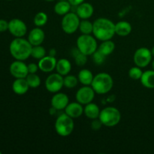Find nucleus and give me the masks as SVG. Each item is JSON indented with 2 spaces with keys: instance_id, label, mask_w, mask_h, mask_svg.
I'll return each mask as SVG.
<instances>
[{
  "instance_id": "1",
  "label": "nucleus",
  "mask_w": 154,
  "mask_h": 154,
  "mask_svg": "<svg viewBox=\"0 0 154 154\" xmlns=\"http://www.w3.org/2000/svg\"><path fill=\"white\" fill-rule=\"evenodd\" d=\"M93 34L96 39L102 42L111 40L116 34L115 24L108 18H98L93 22Z\"/></svg>"
},
{
  "instance_id": "2",
  "label": "nucleus",
  "mask_w": 154,
  "mask_h": 154,
  "mask_svg": "<svg viewBox=\"0 0 154 154\" xmlns=\"http://www.w3.org/2000/svg\"><path fill=\"white\" fill-rule=\"evenodd\" d=\"M32 45L28 40L22 38H16L14 39L9 46L10 54L15 60H24L31 57Z\"/></svg>"
},
{
  "instance_id": "3",
  "label": "nucleus",
  "mask_w": 154,
  "mask_h": 154,
  "mask_svg": "<svg viewBox=\"0 0 154 154\" xmlns=\"http://www.w3.org/2000/svg\"><path fill=\"white\" fill-rule=\"evenodd\" d=\"M114 81L109 74L101 72L97 74L93 80L91 87L97 94H106L113 88Z\"/></svg>"
},
{
  "instance_id": "4",
  "label": "nucleus",
  "mask_w": 154,
  "mask_h": 154,
  "mask_svg": "<svg viewBox=\"0 0 154 154\" xmlns=\"http://www.w3.org/2000/svg\"><path fill=\"white\" fill-rule=\"evenodd\" d=\"M99 119L103 126L113 127L120 123L121 120V114L120 111L114 107H106L100 111Z\"/></svg>"
},
{
  "instance_id": "5",
  "label": "nucleus",
  "mask_w": 154,
  "mask_h": 154,
  "mask_svg": "<svg viewBox=\"0 0 154 154\" xmlns=\"http://www.w3.org/2000/svg\"><path fill=\"white\" fill-rule=\"evenodd\" d=\"M55 130L60 136L66 137L72 133L75 128L73 118L64 113L59 116L55 122Z\"/></svg>"
},
{
  "instance_id": "6",
  "label": "nucleus",
  "mask_w": 154,
  "mask_h": 154,
  "mask_svg": "<svg viewBox=\"0 0 154 154\" xmlns=\"http://www.w3.org/2000/svg\"><path fill=\"white\" fill-rule=\"evenodd\" d=\"M96 39V38L91 35L82 34L77 39V48L85 55L92 56V54L98 49Z\"/></svg>"
},
{
  "instance_id": "7",
  "label": "nucleus",
  "mask_w": 154,
  "mask_h": 154,
  "mask_svg": "<svg viewBox=\"0 0 154 154\" xmlns=\"http://www.w3.org/2000/svg\"><path fill=\"white\" fill-rule=\"evenodd\" d=\"M80 17L75 12H69L64 15L61 21V26L66 34H73L79 29Z\"/></svg>"
},
{
  "instance_id": "8",
  "label": "nucleus",
  "mask_w": 154,
  "mask_h": 154,
  "mask_svg": "<svg viewBox=\"0 0 154 154\" xmlns=\"http://www.w3.org/2000/svg\"><path fill=\"white\" fill-rule=\"evenodd\" d=\"M152 55L151 51L147 48H140L135 51L134 54L133 60L135 66H138L140 68H145L148 66L152 61Z\"/></svg>"
},
{
  "instance_id": "9",
  "label": "nucleus",
  "mask_w": 154,
  "mask_h": 154,
  "mask_svg": "<svg viewBox=\"0 0 154 154\" xmlns=\"http://www.w3.org/2000/svg\"><path fill=\"white\" fill-rule=\"evenodd\" d=\"M45 84L48 91L52 93H57L64 87V78L57 72L53 73L46 78Z\"/></svg>"
},
{
  "instance_id": "10",
  "label": "nucleus",
  "mask_w": 154,
  "mask_h": 154,
  "mask_svg": "<svg viewBox=\"0 0 154 154\" xmlns=\"http://www.w3.org/2000/svg\"><path fill=\"white\" fill-rule=\"evenodd\" d=\"M95 94L96 92L91 86H84L77 91L75 98L77 102L81 103V105H86L87 104L93 102L95 98Z\"/></svg>"
},
{
  "instance_id": "11",
  "label": "nucleus",
  "mask_w": 154,
  "mask_h": 154,
  "mask_svg": "<svg viewBox=\"0 0 154 154\" xmlns=\"http://www.w3.org/2000/svg\"><path fill=\"white\" fill-rule=\"evenodd\" d=\"M8 31L15 38H22L26 34L27 26L22 20L14 18L8 22Z\"/></svg>"
},
{
  "instance_id": "12",
  "label": "nucleus",
  "mask_w": 154,
  "mask_h": 154,
  "mask_svg": "<svg viewBox=\"0 0 154 154\" xmlns=\"http://www.w3.org/2000/svg\"><path fill=\"white\" fill-rule=\"evenodd\" d=\"M10 73L15 78H26L29 74L28 66L22 60H15L11 64Z\"/></svg>"
},
{
  "instance_id": "13",
  "label": "nucleus",
  "mask_w": 154,
  "mask_h": 154,
  "mask_svg": "<svg viewBox=\"0 0 154 154\" xmlns=\"http://www.w3.org/2000/svg\"><path fill=\"white\" fill-rule=\"evenodd\" d=\"M69 103V99L67 95L63 93H60V92L55 93L51 101V106L55 108L58 111L65 110Z\"/></svg>"
},
{
  "instance_id": "14",
  "label": "nucleus",
  "mask_w": 154,
  "mask_h": 154,
  "mask_svg": "<svg viewBox=\"0 0 154 154\" xmlns=\"http://www.w3.org/2000/svg\"><path fill=\"white\" fill-rule=\"evenodd\" d=\"M57 60L55 57H51V56H45L43 58L39 60L38 61V67L42 72L45 73H49L52 72L54 69H56L57 66Z\"/></svg>"
},
{
  "instance_id": "15",
  "label": "nucleus",
  "mask_w": 154,
  "mask_h": 154,
  "mask_svg": "<svg viewBox=\"0 0 154 154\" xmlns=\"http://www.w3.org/2000/svg\"><path fill=\"white\" fill-rule=\"evenodd\" d=\"M45 32L40 27L32 29L28 35V41L32 46L41 45L45 41Z\"/></svg>"
},
{
  "instance_id": "16",
  "label": "nucleus",
  "mask_w": 154,
  "mask_h": 154,
  "mask_svg": "<svg viewBox=\"0 0 154 154\" xmlns=\"http://www.w3.org/2000/svg\"><path fill=\"white\" fill-rule=\"evenodd\" d=\"M93 12H94L93 6L89 2H84L77 6L76 14L81 20H88L93 16Z\"/></svg>"
},
{
  "instance_id": "17",
  "label": "nucleus",
  "mask_w": 154,
  "mask_h": 154,
  "mask_svg": "<svg viewBox=\"0 0 154 154\" xmlns=\"http://www.w3.org/2000/svg\"><path fill=\"white\" fill-rule=\"evenodd\" d=\"M65 113L72 118H78L84 114L83 105L78 102L69 103V105L65 108Z\"/></svg>"
},
{
  "instance_id": "18",
  "label": "nucleus",
  "mask_w": 154,
  "mask_h": 154,
  "mask_svg": "<svg viewBox=\"0 0 154 154\" xmlns=\"http://www.w3.org/2000/svg\"><path fill=\"white\" fill-rule=\"evenodd\" d=\"M29 89L26 78H16L12 84V90L14 93L19 96L26 94Z\"/></svg>"
},
{
  "instance_id": "19",
  "label": "nucleus",
  "mask_w": 154,
  "mask_h": 154,
  "mask_svg": "<svg viewBox=\"0 0 154 154\" xmlns=\"http://www.w3.org/2000/svg\"><path fill=\"white\" fill-rule=\"evenodd\" d=\"M132 27L130 23L126 20H122L115 24V33L119 36L125 37L132 32Z\"/></svg>"
},
{
  "instance_id": "20",
  "label": "nucleus",
  "mask_w": 154,
  "mask_h": 154,
  "mask_svg": "<svg viewBox=\"0 0 154 154\" xmlns=\"http://www.w3.org/2000/svg\"><path fill=\"white\" fill-rule=\"evenodd\" d=\"M100 111L99 107L96 104L93 103V102L87 104L84 108V113L86 117L92 120L99 118Z\"/></svg>"
},
{
  "instance_id": "21",
  "label": "nucleus",
  "mask_w": 154,
  "mask_h": 154,
  "mask_svg": "<svg viewBox=\"0 0 154 154\" xmlns=\"http://www.w3.org/2000/svg\"><path fill=\"white\" fill-rule=\"evenodd\" d=\"M56 70L57 73L63 76L69 75V72L72 70V64L70 61L67 59H60L57 63V66H56Z\"/></svg>"
},
{
  "instance_id": "22",
  "label": "nucleus",
  "mask_w": 154,
  "mask_h": 154,
  "mask_svg": "<svg viewBox=\"0 0 154 154\" xmlns=\"http://www.w3.org/2000/svg\"><path fill=\"white\" fill-rule=\"evenodd\" d=\"M141 84L147 89H154V70H147L143 72L141 79Z\"/></svg>"
},
{
  "instance_id": "23",
  "label": "nucleus",
  "mask_w": 154,
  "mask_h": 154,
  "mask_svg": "<svg viewBox=\"0 0 154 154\" xmlns=\"http://www.w3.org/2000/svg\"><path fill=\"white\" fill-rule=\"evenodd\" d=\"M78 78L79 82L84 86H91L94 76L91 71L87 69H84L79 72Z\"/></svg>"
},
{
  "instance_id": "24",
  "label": "nucleus",
  "mask_w": 154,
  "mask_h": 154,
  "mask_svg": "<svg viewBox=\"0 0 154 154\" xmlns=\"http://www.w3.org/2000/svg\"><path fill=\"white\" fill-rule=\"evenodd\" d=\"M72 9V5L68 0L66 1H59L56 3L54 6V11L57 14L60 16H64L66 14L69 13Z\"/></svg>"
},
{
  "instance_id": "25",
  "label": "nucleus",
  "mask_w": 154,
  "mask_h": 154,
  "mask_svg": "<svg viewBox=\"0 0 154 154\" xmlns=\"http://www.w3.org/2000/svg\"><path fill=\"white\" fill-rule=\"evenodd\" d=\"M114 49H115V44L113 41H111V39L103 41L102 42L101 45L98 47V50L105 57L111 55L114 52Z\"/></svg>"
},
{
  "instance_id": "26",
  "label": "nucleus",
  "mask_w": 154,
  "mask_h": 154,
  "mask_svg": "<svg viewBox=\"0 0 154 154\" xmlns=\"http://www.w3.org/2000/svg\"><path fill=\"white\" fill-rule=\"evenodd\" d=\"M72 57L75 62V64L78 66H83L87 63V57L88 56L83 54L81 51L78 50V48H73L72 51Z\"/></svg>"
},
{
  "instance_id": "27",
  "label": "nucleus",
  "mask_w": 154,
  "mask_h": 154,
  "mask_svg": "<svg viewBox=\"0 0 154 154\" xmlns=\"http://www.w3.org/2000/svg\"><path fill=\"white\" fill-rule=\"evenodd\" d=\"M79 30L82 34L90 35L93 31V23H91L88 20H82L80 22Z\"/></svg>"
},
{
  "instance_id": "28",
  "label": "nucleus",
  "mask_w": 154,
  "mask_h": 154,
  "mask_svg": "<svg viewBox=\"0 0 154 154\" xmlns=\"http://www.w3.org/2000/svg\"><path fill=\"white\" fill-rule=\"evenodd\" d=\"M26 80L27 83H28L29 86V88H38L41 84L40 77L38 75H36V73H29L28 75L26 76Z\"/></svg>"
},
{
  "instance_id": "29",
  "label": "nucleus",
  "mask_w": 154,
  "mask_h": 154,
  "mask_svg": "<svg viewBox=\"0 0 154 154\" xmlns=\"http://www.w3.org/2000/svg\"><path fill=\"white\" fill-rule=\"evenodd\" d=\"M48 14L45 13V12L41 11L36 14L34 17V20H33V22H34V24L37 27H42L44 26L48 23Z\"/></svg>"
},
{
  "instance_id": "30",
  "label": "nucleus",
  "mask_w": 154,
  "mask_h": 154,
  "mask_svg": "<svg viewBox=\"0 0 154 154\" xmlns=\"http://www.w3.org/2000/svg\"><path fill=\"white\" fill-rule=\"evenodd\" d=\"M45 56H46V50L44 47L42 46V45L32 46L31 51V57L39 60Z\"/></svg>"
},
{
  "instance_id": "31",
  "label": "nucleus",
  "mask_w": 154,
  "mask_h": 154,
  "mask_svg": "<svg viewBox=\"0 0 154 154\" xmlns=\"http://www.w3.org/2000/svg\"><path fill=\"white\" fill-rule=\"evenodd\" d=\"M78 78L72 75H67L64 78V87L68 89H73L78 85Z\"/></svg>"
},
{
  "instance_id": "32",
  "label": "nucleus",
  "mask_w": 154,
  "mask_h": 154,
  "mask_svg": "<svg viewBox=\"0 0 154 154\" xmlns=\"http://www.w3.org/2000/svg\"><path fill=\"white\" fill-rule=\"evenodd\" d=\"M143 72L141 68L138 66H134L129 70V77L133 80H140L142 76Z\"/></svg>"
},
{
  "instance_id": "33",
  "label": "nucleus",
  "mask_w": 154,
  "mask_h": 154,
  "mask_svg": "<svg viewBox=\"0 0 154 154\" xmlns=\"http://www.w3.org/2000/svg\"><path fill=\"white\" fill-rule=\"evenodd\" d=\"M105 57H106L102 54L98 49L92 54V59H93V63L96 65L103 64L105 60Z\"/></svg>"
},
{
  "instance_id": "34",
  "label": "nucleus",
  "mask_w": 154,
  "mask_h": 154,
  "mask_svg": "<svg viewBox=\"0 0 154 154\" xmlns=\"http://www.w3.org/2000/svg\"><path fill=\"white\" fill-rule=\"evenodd\" d=\"M102 126H103V124L99 118L94 119L91 123V129L94 131H99Z\"/></svg>"
},
{
  "instance_id": "35",
  "label": "nucleus",
  "mask_w": 154,
  "mask_h": 154,
  "mask_svg": "<svg viewBox=\"0 0 154 154\" xmlns=\"http://www.w3.org/2000/svg\"><path fill=\"white\" fill-rule=\"evenodd\" d=\"M28 71L29 73L30 74H35L38 71L39 67H38V64H35L34 63H32L30 64H29L28 66Z\"/></svg>"
},
{
  "instance_id": "36",
  "label": "nucleus",
  "mask_w": 154,
  "mask_h": 154,
  "mask_svg": "<svg viewBox=\"0 0 154 154\" xmlns=\"http://www.w3.org/2000/svg\"><path fill=\"white\" fill-rule=\"evenodd\" d=\"M8 30V22L4 19H0V32Z\"/></svg>"
},
{
  "instance_id": "37",
  "label": "nucleus",
  "mask_w": 154,
  "mask_h": 154,
  "mask_svg": "<svg viewBox=\"0 0 154 154\" xmlns=\"http://www.w3.org/2000/svg\"><path fill=\"white\" fill-rule=\"evenodd\" d=\"M70 2V4L73 6H78L80 4L84 2L85 0H68Z\"/></svg>"
},
{
  "instance_id": "38",
  "label": "nucleus",
  "mask_w": 154,
  "mask_h": 154,
  "mask_svg": "<svg viewBox=\"0 0 154 154\" xmlns=\"http://www.w3.org/2000/svg\"><path fill=\"white\" fill-rule=\"evenodd\" d=\"M116 99V96L114 95H111V96H108V98L106 99V102H108V103H112V102H114Z\"/></svg>"
},
{
  "instance_id": "39",
  "label": "nucleus",
  "mask_w": 154,
  "mask_h": 154,
  "mask_svg": "<svg viewBox=\"0 0 154 154\" xmlns=\"http://www.w3.org/2000/svg\"><path fill=\"white\" fill-rule=\"evenodd\" d=\"M56 54H57V51H56L55 49H54V48H52V49L50 50L49 54H48V55L51 56V57H55Z\"/></svg>"
},
{
  "instance_id": "40",
  "label": "nucleus",
  "mask_w": 154,
  "mask_h": 154,
  "mask_svg": "<svg viewBox=\"0 0 154 154\" xmlns=\"http://www.w3.org/2000/svg\"><path fill=\"white\" fill-rule=\"evenodd\" d=\"M57 111H58V110H57L55 108H54V107L51 106V108H50V110H49L50 114H51V115H54V114H56V112H57Z\"/></svg>"
},
{
  "instance_id": "41",
  "label": "nucleus",
  "mask_w": 154,
  "mask_h": 154,
  "mask_svg": "<svg viewBox=\"0 0 154 154\" xmlns=\"http://www.w3.org/2000/svg\"><path fill=\"white\" fill-rule=\"evenodd\" d=\"M151 53H152V55H153V57H154V46L153 47V48L151 49Z\"/></svg>"
},
{
  "instance_id": "42",
  "label": "nucleus",
  "mask_w": 154,
  "mask_h": 154,
  "mask_svg": "<svg viewBox=\"0 0 154 154\" xmlns=\"http://www.w3.org/2000/svg\"><path fill=\"white\" fill-rule=\"evenodd\" d=\"M152 68H153V69L154 70V60L153 61V63H152Z\"/></svg>"
},
{
  "instance_id": "43",
  "label": "nucleus",
  "mask_w": 154,
  "mask_h": 154,
  "mask_svg": "<svg viewBox=\"0 0 154 154\" xmlns=\"http://www.w3.org/2000/svg\"><path fill=\"white\" fill-rule=\"evenodd\" d=\"M45 1H47V2H54V1H55V0H45Z\"/></svg>"
},
{
  "instance_id": "44",
  "label": "nucleus",
  "mask_w": 154,
  "mask_h": 154,
  "mask_svg": "<svg viewBox=\"0 0 154 154\" xmlns=\"http://www.w3.org/2000/svg\"><path fill=\"white\" fill-rule=\"evenodd\" d=\"M59 1H66V0H59Z\"/></svg>"
},
{
  "instance_id": "45",
  "label": "nucleus",
  "mask_w": 154,
  "mask_h": 154,
  "mask_svg": "<svg viewBox=\"0 0 154 154\" xmlns=\"http://www.w3.org/2000/svg\"><path fill=\"white\" fill-rule=\"evenodd\" d=\"M7 1H11V0H7Z\"/></svg>"
},
{
  "instance_id": "46",
  "label": "nucleus",
  "mask_w": 154,
  "mask_h": 154,
  "mask_svg": "<svg viewBox=\"0 0 154 154\" xmlns=\"http://www.w3.org/2000/svg\"><path fill=\"white\" fill-rule=\"evenodd\" d=\"M0 154H2V152L1 151H0Z\"/></svg>"
}]
</instances>
